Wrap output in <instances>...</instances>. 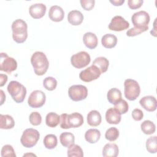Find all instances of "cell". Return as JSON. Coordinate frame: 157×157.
<instances>
[{
  "label": "cell",
  "instance_id": "484cf974",
  "mask_svg": "<svg viewBox=\"0 0 157 157\" xmlns=\"http://www.w3.org/2000/svg\"><path fill=\"white\" fill-rule=\"evenodd\" d=\"M59 140L61 145L64 147H69L74 144V136L71 132H64L60 134Z\"/></svg>",
  "mask_w": 157,
  "mask_h": 157
},
{
  "label": "cell",
  "instance_id": "ee69618b",
  "mask_svg": "<svg viewBox=\"0 0 157 157\" xmlns=\"http://www.w3.org/2000/svg\"><path fill=\"white\" fill-rule=\"evenodd\" d=\"M110 2L115 6H120L124 2V0H110Z\"/></svg>",
  "mask_w": 157,
  "mask_h": 157
},
{
  "label": "cell",
  "instance_id": "44dd1931",
  "mask_svg": "<svg viewBox=\"0 0 157 157\" xmlns=\"http://www.w3.org/2000/svg\"><path fill=\"white\" fill-rule=\"evenodd\" d=\"M101 115L97 110H91L87 115V123L91 126H98L101 124Z\"/></svg>",
  "mask_w": 157,
  "mask_h": 157
},
{
  "label": "cell",
  "instance_id": "d590c367",
  "mask_svg": "<svg viewBox=\"0 0 157 157\" xmlns=\"http://www.w3.org/2000/svg\"><path fill=\"white\" fill-rule=\"evenodd\" d=\"M1 156L2 157H16V154L13 150V148L10 145H5L1 149Z\"/></svg>",
  "mask_w": 157,
  "mask_h": 157
},
{
  "label": "cell",
  "instance_id": "ac0fdd59",
  "mask_svg": "<svg viewBox=\"0 0 157 157\" xmlns=\"http://www.w3.org/2000/svg\"><path fill=\"white\" fill-rule=\"evenodd\" d=\"M83 41L85 45L90 49L95 48L98 44V40L96 35L91 32L86 33L83 35Z\"/></svg>",
  "mask_w": 157,
  "mask_h": 157
},
{
  "label": "cell",
  "instance_id": "d6986e66",
  "mask_svg": "<svg viewBox=\"0 0 157 157\" xmlns=\"http://www.w3.org/2000/svg\"><path fill=\"white\" fill-rule=\"evenodd\" d=\"M67 20L72 25L77 26L82 23L83 20V15L79 10H71L67 15Z\"/></svg>",
  "mask_w": 157,
  "mask_h": 157
},
{
  "label": "cell",
  "instance_id": "f546056e",
  "mask_svg": "<svg viewBox=\"0 0 157 157\" xmlns=\"http://www.w3.org/2000/svg\"><path fill=\"white\" fill-rule=\"evenodd\" d=\"M140 128L142 131L147 135L153 134L156 130L155 124L150 120L144 121L140 124Z\"/></svg>",
  "mask_w": 157,
  "mask_h": 157
},
{
  "label": "cell",
  "instance_id": "5bb4252c",
  "mask_svg": "<svg viewBox=\"0 0 157 157\" xmlns=\"http://www.w3.org/2000/svg\"><path fill=\"white\" fill-rule=\"evenodd\" d=\"M140 105L148 112H153L157 107L156 99L153 96H146L141 98L139 101Z\"/></svg>",
  "mask_w": 157,
  "mask_h": 157
},
{
  "label": "cell",
  "instance_id": "8992f818",
  "mask_svg": "<svg viewBox=\"0 0 157 157\" xmlns=\"http://www.w3.org/2000/svg\"><path fill=\"white\" fill-rule=\"evenodd\" d=\"M68 95L74 101H80L85 99L88 96V90L82 85H72L68 89Z\"/></svg>",
  "mask_w": 157,
  "mask_h": 157
},
{
  "label": "cell",
  "instance_id": "4316f807",
  "mask_svg": "<svg viewBox=\"0 0 157 157\" xmlns=\"http://www.w3.org/2000/svg\"><path fill=\"white\" fill-rule=\"evenodd\" d=\"M93 65H94L96 67H98L101 73H104L108 69L109 61L106 58L100 56L94 59V60L93 62Z\"/></svg>",
  "mask_w": 157,
  "mask_h": 157
},
{
  "label": "cell",
  "instance_id": "603a6c76",
  "mask_svg": "<svg viewBox=\"0 0 157 157\" xmlns=\"http://www.w3.org/2000/svg\"><path fill=\"white\" fill-rule=\"evenodd\" d=\"M102 45L106 48H112L116 46L117 37L112 34H106L102 37Z\"/></svg>",
  "mask_w": 157,
  "mask_h": 157
},
{
  "label": "cell",
  "instance_id": "ab89813d",
  "mask_svg": "<svg viewBox=\"0 0 157 157\" xmlns=\"http://www.w3.org/2000/svg\"><path fill=\"white\" fill-rule=\"evenodd\" d=\"M144 2L143 0H128V5L131 9H136L140 8Z\"/></svg>",
  "mask_w": 157,
  "mask_h": 157
},
{
  "label": "cell",
  "instance_id": "3957f363",
  "mask_svg": "<svg viewBox=\"0 0 157 157\" xmlns=\"http://www.w3.org/2000/svg\"><path fill=\"white\" fill-rule=\"evenodd\" d=\"M7 91L17 103L22 102L26 95V88L17 81H11L7 86Z\"/></svg>",
  "mask_w": 157,
  "mask_h": 157
},
{
  "label": "cell",
  "instance_id": "836d02e7",
  "mask_svg": "<svg viewBox=\"0 0 157 157\" xmlns=\"http://www.w3.org/2000/svg\"><path fill=\"white\" fill-rule=\"evenodd\" d=\"M43 85L46 90L48 91H53L57 86V81L54 77H47L44 78L43 81Z\"/></svg>",
  "mask_w": 157,
  "mask_h": 157
},
{
  "label": "cell",
  "instance_id": "1f68e13d",
  "mask_svg": "<svg viewBox=\"0 0 157 157\" xmlns=\"http://www.w3.org/2000/svg\"><path fill=\"white\" fill-rule=\"evenodd\" d=\"M67 156L69 157L71 156H78L82 157L83 156V152L82 148L76 144H73L72 145L68 147L67 149Z\"/></svg>",
  "mask_w": 157,
  "mask_h": 157
},
{
  "label": "cell",
  "instance_id": "cb8c5ba5",
  "mask_svg": "<svg viewBox=\"0 0 157 157\" xmlns=\"http://www.w3.org/2000/svg\"><path fill=\"white\" fill-rule=\"evenodd\" d=\"M108 101L112 104H115L121 99V93L117 88L110 89L107 94Z\"/></svg>",
  "mask_w": 157,
  "mask_h": 157
},
{
  "label": "cell",
  "instance_id": "7a4b0ae2",
  "mask_svg": "<svg viewBox=\"0 0 157 157\" xmlns=\"http://www.w3.org/2000/svg\"><path fill=\"white\" fill-rule=\"evenodd\" d=\"M12 37L17 43L24 42L28 37V25L22 19H17L12 24Z\"/></svg>",
  "mask_w": 157,
  "mask_h": 157
},
{
  "label": "cell",
  "instance_id": "277c9868",
  "mask_svg": "<svg viewBox=\"0 0 157 157\" xmlns=\"http://www.w3.org/2000/svg\"><path fill=\"white\" fill-rule=\"evenodd\" d=\"M124 96L129 101L136 100L140 93V88L138 82L134 80L128 78L124 82Z\"/></svg>",
  "mask_w": 157,
  "mask_h": 157
},
{
  "label": "cell",
  "instance_id": "ba28073f",
  "mask_svg": "<svg viewBox=\"0 0 157 157\" xmlns=\"http://www.w3.org/2000/svg\"><path fill=\"white\" fill-rule=\"evenodd\" d=\"M17 67V63L16 60L12 57H9L6 53H1L0 54V70L4 71L8 74L16 70Z\"/></svg>",
  "mask_w": 157,
  "mask_h": 157
},
{
  "label": "cell",
  "instance_id": "f1b7e54d",
  "mask_svg": "<svg viewBox=\"0 0 157 157\" xmlns=\"http://www.w3.org/2000/svg\"><path fill=\"white\" fill-rule=\"evenodd\" d=\"M58 144V139L55 134H49L45 136L44 139V145L47 149H53Z\"/></svg>",
  "mask_w": 157,
  "mask_h": 157
},
{
  "label": "cell",
  "instance_id": "8fae6325",
  "mask_svg": "<svg viewBox=\"0 0 157 157\" xmlns=\"http://www.w3.org/2000/svg\"><path fill=\"white\" fill-rule=\"evenodd\" d=\"M149 14L144 11L140 10L134 13L131 17V21L135 27L137 28H148V24L150 22Z\"/></svg>",
  "mask_w": 157,
  "mask_h": 157
},
{
  "label": "cell",
  "instance_id": "7c38bea8",
  "mask_svg": "<svg viewBox=\"0 0 157 157\" xmlns=\"http://www.w3.org/2000/svg\"><path fill=\"white\" fill-rule=\"evenodd\" d=\"M129 23L120 15L115 16L109 25V29L115 31H121L129 28Z\"/></svg>",
  "mask_w": 157,
  "mask_h": 157
},
{
  "label": "cell",
  "instance_id": "7402d4cb",
  "mask_svg": "<svg viewBox=\"0 0 157 157\" xmlns=\"http://www.w3.org/2000/svg\"><path fill=\"white\" fill-rule=\"evenodd\" d=\"M15 126L13 117L9 115H0V128L2 129H12Z\"/></svg>",
  "mask_w": 157,
  "mask_h": 157
},
{
  "label": "cell",
  "instance_id": "2e32d148",
  "mask_svg": "<svg viewBox=\"0 0 157 157\" xmlns=\"http://www.w3.org/2000/svg\"><path fill=\"white\" fill-rule=\"evenodd\" d=\"M121 119V114L114 107L109 109L105 112V120L109 124H117Z\"/></svg>",
  "mask_w": 157,
  "mask_h": 157
},
{
  "label": "cell",
  "instance_id": "5b68a950",
  "mask_svg": "<svg viewBox=\"0 0 157 157\" xmlns=\"http://www.w3.org/2000/svg\"><path fill=\"white\" fill-rule=\"evenodd\" d=\"M40 138L39 131L33 128H28L25 129L20 138V142L22 145L26 148L34 147Z\"/></svg>",
  "mask_w": 157,
  "mask_h": 157
},
{
  "label": "cell",
  "instance_id": "6da1fadb",
  "mask_svg": "<svg viewBox=\"0 0 157 157\" xmlns=\"http://www.w3.org/2000/svg\"><path fill=\"white\" fill-rule=\"evenodd\" d=\"M31 63L34 73L37 75H43L48 69V60L45 54L42 52H34L31 56Z\"/></svg>",
  "mask_w": 157,
  "mask_h": 157
},
{
  "label": "cell",
  "instance_id": "ffe728a7",
  "mask_svg": "<svg viewBox=\"0 0 157 157\" xmlns=\"http://www.w3.org/2000/svg\"><path fill=\"white\" fill-rule=\"evenodd\" d=\"M119 150L115 144H107L102 150V155L104 157H116L118 155Z\"/></svg>",
  "mask_w": 157,
  "mask_h": 157
},
{
  "label": "cell",
  "instance_id": "30bf717a",
  "mask_svg": "<svg viewBox=\"0 0 157 157\" xmlns=\"http://www.w3.org/2000/svg\"><path fill=\"white\" fill-rule=\"evenodd\" d=\"M46 101L45 94L41 90H34L29 95L28 103L32 108H39L43 106Z\"/></svg>",
  "mask_w": 157,
  "mask_h": 157
},
{
  "label": "cell",
  "instance_id": "8d00e7d4",
  "mask_svg": "<svg viewBox=\"0 0 157 157\" xmlns=\"http://www.w3.org/2000/svg\"><path fill=\"white\" fill-rule=\"evenodd\" d=\"M29 120L32 125L38 126L42 122V117L39 112H33L29 115Z\"/></svg>",
  "mask_w": 157,
  "mask_h": 157
},
{
  "label": "cell",
  "instance_id": "b9f144b4",
  "mask_svg": "<svg viewBox=\"0 0 157 157\" xmlns=\"http://www.w3.org/2000/svg\"><path fill=\"white\" fill-rule=\"evenodd\" d=\"M132 117L136 121H140L144 117L143 112L139 109H135L132 112Z\"/></svg>",
  "mask_w": 157,
  "mask_h": 157
},
{
  "label": "cell",
  "instance_id": "e575fe53",
  "mask_svg": "<svg viewBox=\"0 0 157 157\" xmlns=\"http://www.w3.org/2000/svg\"><path fill=\"white\" fill-rule=\"evenodd\" d=\"M114 108L116 109L121 115L126 113L128 111L129 105L128 102L125 100L121 99L117 104H114Z\"/></svg>",
  "mask_w": 157,
  "mask_h": 157
},
{
  "label": "cell",
  "instance_id": "4dcf8cb0",
  "mask_svg": "<svg viewBox=\"0 0 157 157\" xmlns=\"http://www.w3.org/2000/svg\"><path fill=\"white\" fill-rule=\"evenodd\" d=\"M146 149L150 153L157 152V137L156 136L150 137L146 141Z\"/></svg>",
  "mask_w": 157,
  "mask_h": 157
},
{
  "label": "cell",
  "instance_id": "60d3db41",
  "mask_svg": "<svg viewBox=\"0 0 157 157\" xmlns=\"http://www.w3.org/2000/svg\"><path fill=\"white\" fill-rule=\"evenodd\" d=\"M67 113H63L60 115V127L63 129H69L70 128L67 124Z\"/></svg>",
  "mask_w": 157,
  "mask_h": 157
},
{
  "label": "cell",
  "instance_id": "9c48e42d",
  "mask_svg": "<svg viewBox=\"0 0 157 157\" xmlns=\"http://www.w3.org/2000/svg\"><path fill=\"white\" fill-rule=\"evenodd\" d=\"M101 74V72L99 69L96 66L92 64L80 72L79 78L83 82H90L98 78Z\"/></svg>",
  "mask_w": 157,
  "mask_h": 157
},
{
  "label": "cell",
  "instance_id": "7bdbcfd3",
  "mask_svg": "<svg viewBox=\"0 0 157 157\" xmlns=\"http://www.w3.org/2000/svg\"><path fill=\"white\" fill-rule=\"evenodd\" d=\"M8 80V77L7 75L1 74H0V86H3Z\"/></svg>",
  "mask_w": 157,
  "mask_h": 157
},
{
  "label": "cell",
  "instance_id": "f35d334b",
  "mask_svg": "<svg viewBox=\"0 0 157 157\" xmlns=\"http://www.w3.org/2000/svg\"><path fill=\"white\" fill-rule=\"evenodd\" d=\"M82 7L86 10H91L94 6V0H81L80 1Z\"/></svg>",
  "mask_w": 157,
  "mask_h": 157
},
{
  "label": "cell",
  "instance_id": "52a82bcc",
  "mask_svg": "<svg viewBox=\"0 0 157 157\" xmlns=\"http://www.w3.org/2000/svg\"><path fill=\"white\" fill-rule=\"evenodd\" d=\"M91 61L90 55L85 51H82L73 55L71 58L72 65L77 69L86 67Z\"/></svg>",
  "mask_w": 157,
  "mask_h": 157
},
{
  "label": "cell",
  "instance_id": "9a60e30c",
  "mask_svg": "<svg viewBox=\"0 0 157 157\" xmlns=\"http://www.w3.org/2000/svg\"><path fill=\"white\" fill-rule=\"evenodd\" d=\"M48 17L52 21L59 22L63 20L64 17V12L61 7L56 5L52 6L50 8Z\"/></svg>",
  "mask_w": 157,
  "mask_h": 157
},
{
  "label": "cell",
  "instance_id": "83f0119b",
  "mask_svg": "<svg viewBox=\"0 0 157 157\" xmlns=\"http://www.w3.org/2000/svg\"><path fill=\"white\" fill-rule=\"evenodd\" d=\"M60 121V116L55 112L48 113L45 117L46 124L50 128L57 126Z\"/></svg>",
  "mask_w": 157,
  "mask_h": 157
},
{
  "label": "cell",
  "instance_id": "f6af8a7d",
  "mask_svg": "<svg viewBox=\"0 0 157 157\" xmlns=\"http://www.w3.org/2000/svg\"><path fill=\"white\" fill-rule=\"evenodd\" d=\"M0 93H1V104H0V105H2L4 101L6 100V95L2 90H0Z\"/></svg>",
  "mask_w": 157,
  "mask_h": 157
},
{
  "label": "cell",
  "instance_id": "d4e9b609",
  "mask_svg": "<svg viewBox=\"0 0 157 157\" xmlns=\"http://www.w3.org/2000/svg\"><path fill=\"white\" fill-rule=\"evenodd\" d=\"M101 137V132L97 129H90L85 134V140L90 144L96 143Z\"/></svg>",
  "mask_w": 157,
  "mask_h": 157
},
{
  "label": "cell",
  "instance_id": "74e56055",
  "mask_svg": "<svg viewBox=\"0 0 157 157\" xmlns=\"http://www.w3.org/2000/svg\"><path fill=\"white\" fill-rule=\"evenodd\" d=\"M148 29V28H137V27H134L132 28L131 29H129V30L127 31L126 32V35L129 37H132V36H135L137 35H139L146 31H147Z\"/></svg>",
  "mask_w": 157,
  "mask_h": 157
},
{
  "label": "cell",
  "instance_id": "d6a6232c",
  "mask_svg": "<svg viewBox=\"0 0 157 157\" xmlns=\"http://www.w3.org/2000/svg\"><path fill=\"white\" fill-rule=\"evenodd\" d=\"M119 134V131L117 128L111 127L106 131L105 133V137L107 140L112 142L118 139Z\"/></svg>",
  "mask_w": 157,
  "mask_h": 157
},
{
  "label": "cell",
  "instance_id": "4fadbf2b",
  "mask_svg": "<svg viewBox=\"0 0 157 157\" xmlns=\"http://www.w3.org/2000/svg\"><path fill=\"white\" fill-rule=\"evenodd\" d=\"M46 6L42 3L32 4L29 8V15L35 19H39L44 17L46 12Z\"/></svg>",
  "mask_w": 157,
  "mask_h": 157
},
{
  "label": "cell",
  "instance_id": "e0dca14e",
  "mask_svg": "<svg viewBox=\"0 0 157 157\" xmlns=\"http://www.w3.org/2000/svg\"><path fill=\"white\" fill-rule=\"evenodd\" d=\"M83 123V117L82 114L74 112L67 115V124L70 128H78Z\"/></svg>",
  "mask_w": 157,
  "mask_h": 157
}]
</instances>
